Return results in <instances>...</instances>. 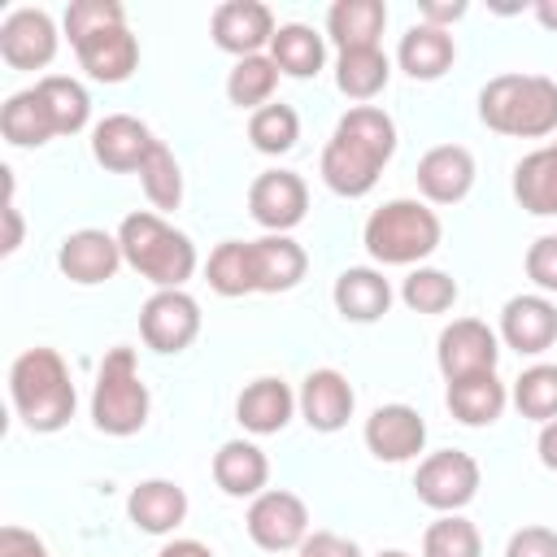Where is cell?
<instances>
[{
	"label": "cell",
	"instance_id": "cell-1",
	"mask_svg": "<svg viewBox=\"0 0 557 557\" xmlns=\"http://www.w3.org/2000/svg\"><path fill=\"white\" fill-rule=\"evenodd\" d=\"M392 152H396V122L379 104H352L335 122V131L322 148V183L335 196L357 200V196L374 191Z\"/></svg>",
	"mask_w": 557,
	"mask_h": 557
},
{
	"label": "cell",
	"instance_id": "cell-2",
	"mask_svg": "<svg viewBox=\"0 0 557 557\" xmlns=\"http://www.w3.org/2000/svg\"><path fill=\"white\" fill-rule=\"evenodd\" d=\"M9 396H13V409L17 418L39 431V435H52L61 431L70 418H74V379H70V366L61 361L57 348H26L13 366H9Z\"/></svg>",
	"mask_w": 557,
	"mask_h": 557
},
{
	"label": "cell",
	"instance_id": "cell-3",
	"mask_svg": "<svg viewBox=\"0 0 557 557\" xmlns=\"http://www.w3.org/2000/svg\"><path fill=\"white\" fill-rule=\"evenodd\" d=\"M479 122L496 135L544 139L557 131V83L544 74H496L479 91Z\"/></svg>",
	"mask_w": 557,
	"mask_h": 557
},
{
	"label": "cell",
	"instance_id": "cell-4",
	"mask_svg": "<svg viewBox=\"0 0 557 557\" xmlns=\"http://www.w3.org/2000/svg\"><path fill=\"white\" fill-rule=\"evenodd\" d=\"M117 244H122V261L157 292L183 287L196 274V244L161 213H144V209L126 213L117 226Z\"/></svg>",
	"mask_w": 557,
	"mask_h": 557
},
{
	"label": "cell",
	"instance_id": "cell-5",
	"mask_svg": "<svg viewBox=\"0 0 557 557\" xmlns=\"http://www.w3.org/2000/svg\"><path fill=\"white\" fill-rule=\"evenodd\" d=\"M440 218L431 205L422 200H387L366 218L361 244L379 265H418L422 257H431L440 248Z\"/></svg>",
	"mask_w": 557,
	"mask_h": 557
},
{
	"label": "cell",
	"instance_id": "cell-6",
	"mask_svg": "<svg viewBox=\"0 0 557 557\" xmlns=\"http://www.w3.org/2000/svg\"><path fill=\"white\" fill-rule=\"evenodd\" d=\"M148 409H152V396H148V383L139 379L135 348H126V344L109 348L100 370H96V387H91V422H96V431L117 435V440L135 435L148 422Z\"/></svg>",
	"mask_w": 557,
	"mask_h": 557
},
{
	"label": "cell",
	"instance_id": "cell-7",
	"mask_svg": "<svg viewBox=\"0 0 557 557\" xmlns=\"http://www.w3.org/2000/svg\"><path fill=\"white\" fill-rule=\"evenodd\" d=\"M413 492L426 509L435 513H457L474 500L479 492V461L461 448H440V453H426L418 461V474H413Z\"/></svg>",
	"mask_w": 557,
	"mask_h": 557
},
{
	"label": "cell",
	"instance_id": "cell-8",
	"mask_svg": "<svg viewBox=\"0 0 557 557\" xmlns=\"http://www.w3.org/2000/svg\"><path fill=\"white\" fill-rule=\"evenodd\" d=\"M496 357H500V335L479 318H453L435 339V366L448 383L496 370Z\"/></svg>",
	"mask_w": 557,
	"mask_h": 557
},
{
	"label": "cell",
	"instance_id": "cell-9",
	"mask_svg": "<svg viewBox=\"0 0 557 557\" xmlns=\"http://www.w3.org/2000/svg\"><path fill=\"white\" fill-rule=\"evenodd\" d=\"M244 527H248V535H252L257 548H265V553H292L309 535V509H305V500L296 492L270 487V492L252 496Z\"/></svg>",
	"mask_w": 557,
	"mask_h": 557
},
{
	"label": "cell",
	"instance_id": "cell-10",
	"mask_svg": "<svg viewBox=\"0 0 557 557\" xmlns=\"http://www.w3.org/2000/svg\"><path fill=\"white\" fill-rule=\"evenodd\" d=\"M139 335L152 352H183L200 335V305L183 287L152 292L139 309Z\"/></svg>",
	"mask_w": 557,
	"mask_h": 557
},
{
	"label": "cell",
	"instance_id": "cell-11",
	"mask_svg": "<svg viewBox=\"0 0 557 557\" xmlns=\"http://www.w3.org/2000/svg\"><path fill=\"white\" fill-rule=\"evenodd\" d=\"M305 209H309V187L296 170H265L248 187V213L270 235H287L292 226H300Z\"/></svg>",
	"mask_w": 557,
	"mask_h": 557
},
{
	"label": "cell",
	"instance_id": "cell-12",
	"mask_svg": "<svg viewBox=\"0 0 557 557\" xmlns=\"http://www.w3.org/2000/svg\"><path fill=\"white\" fill-rule=\"evenodd\" d=\"M157 144L161 139L131 113H109L91 131V157L113 174H139V165L148 161V152Z\"/></svg>",
	"mask_w": 557,
	"mask_h": 557
},
{
	"label": "cell",
	"instance_id": "cell-13",
	"mask_svg": "<svg viewBox=\"0 0 557 557\" xmlns=\"http://www.w3.org/2000/svg\"><path fill=\"white\" fill-rule=\"evenodd\" d=\"M366 448L379 457V461H413L422 448H426V422L413 405H379L370 418H366Z\"/></svg>",
	"mask_w": 557,
	"mask_h": 557
},
{
	"label": "cell",
	"instance_id": "cell-14",
	"mask_svg": "<svg viewBox=\"0 0 557 557\" xmlns=\"http://www.w3.org/2000/svg\"><path fill=\"white\" fill-rule=\"evenodd\" d=\"M209 30H213V44L222 52L244 61V57H257L274 39L278 26H274V13L261 0H226V4L213 9Z\"/></svg>",
	"mask_w": 557,
	"mask_h": 557
},
{
	"label": "cell",
	"instance_id": "cell-15",
	"mask_svg": "<svg viewBox=\"0 0 557 557\" xmlns=\"http://www.w3.org/2000/svg\"><path fill=\"white\" fill-rule=\"evenodd\" d=\"M500 344H509L522 357H535L557 344V305L540 292L531 296H509L500 309Z\"/></svg>",
	"mask_w": 557,
	"mask_h": 557
},
{
	"label": "cell",
	"instance_id": "cell-16",
	"mask_svg": "<svg viewBox=\"0 0 557 557\" xmlns=\"http://www.w3.org/2000/svg\"><path fill=\"white\" fill-rule=\"evenodd\" d=\"M0 57L13 70H44L57 57V26L44 9H13L0 22Z\"/></svg>",
	"mask_w": 557,
	"mask_h": 557
},
{
	"label": "cell",
	"instance_id": "cell-17",
	"mask_svg": "<svg viewBox=\"0 0 557 557\" xmlns=\"http://www.w3.org/2000/svg\"><path fill=\"white\" fill-rule=\"evenodd\" d=\"M57 265H61V274H65L70 283H83V287L109 283V278L117 274V265H122V244H117V235H109V231L83 226V231H74V235L61 239Z\"/></svg>",
	"mask_w": 557,
	"mask_h": 557
},
{
	"label": "cell",
	"instance_id": "cell-18",
	"mask_svg": "<svg viewBox=\"0 0 557 557\" xmlns=\"http://www.w3.org/2000/svg\"><path fill=\"white\" fill-rule=\"evenodd\" d=\"M352 405H357L352 383H348L339 370H331V366L309 370V374H305V383H300V396H296L300 418H305L313 431H322V435H331V431L348 426Z\"/></svg>",
	"mask_w": 557,
	"mask_h": 557
},
{
	"label": "cell",
	"instance_id": "cell-19",
	"mask_svg": "<svg viewBox=\"0 0 557 557\" xmlns=\"http://www.w3.org/2000/svg\"><path fill=\"white\" fill-rule=\"evenodd\" d=\"M474 187V157L461 144H440L418 161V191L431 205H457Z\"/></svg>",
	"mask_w": 557,
	"mask_h": 557
},
{
	"label": "cell",
	"instance_id": "cell-20",
	"mask_svg": "<svg viewBox=\"0 0 557 557\" xmlns=\"http://www.w3.org/2000/svg\"><path fill=\"white\" fill-rule=\"evenodd\" d=\"M248 257H252V287L257 292H292L305 270H309V257L305 248L292 239V235H261V239H248Z\"/></svg>",
	"mask_w": 557,
	"mask_h": 557
},
{
	"label": "cell",
	"instance_id": "cell-21",
	"mask_svg": "<svg viewBox=\"0 0 557 557\" xmlns=\"http://www.w3.org/2000/svg\"><path fill=\"white\" fill-rule=\"evenodd\" d=\"M78 52V65L96 78V83H126L139 65V44L126 26H109V30H96L87 39L74 44Z\"/></svg>",
	"mask_w": 557,
	"mask_h": 557
},
{
	"label": "cell",
	"instance_id": "cell-22",
	"mask_svg": "<svg viewBox=\"0 0 557 557\" xmlns=\"http://www.w3.org/2000/svg\"><path fill=\"white\" fill-rule=\"evenodd\" d=\"M296 413V396L283 379H252L235 400V422L252 435H278Z\"/></svg>",
	"mask_w": 557,
	"mask_h": 557
},
{
	"label": "cell",
	"instance_id": "cell-23",
	"mask_svg": "<svg viewBox=\"0 0 557 557\" xmlns=\"http://www.w3.org/2000/svg\"><path fill=\"white\" fill-rule=\"evenodd\" d=\"M331 300H335L339 318H348V322H379L392 309V283L370 265H348L335 278Z\"/></svg>",
	"mask_w": 557,
	"mask_h": 557
},
{
	"label": "cell",
	"instance_id": "cell-24",
	"mask_svg": "<svg viewBox=\"0 0 557 557\" xmlns=\"http://www.w3.org/2000/svg\"><path fill=\"white\" fill-rule=\"evenodd\" d=\"M126 513L139 531L148 535H170L183 518H187V492L170 479H144L139 487H131L126 496Z\"/></svg>",
	"mask_w": 557,
	"mask_h": 557
},
{
	"label": "cell",
	"instance_id": "cell-25",
	"mask_svg": "<svg viewBox=\"0 0 557 557\" xmlns=\"http://www.w3.org/2000/svg\"><path fill=\"white\" fill-rule=\"evenodd\" d=\"M396 61H400V70H405L409 78L431 83V78H440V74H448V70H453V61H457V44H453V35H448V30L418 22V26H409V30L400 35Z\"/></svg>",
	"mask_w": 557,
	"mask_h": 557
},
{
	"label": "cell",
	"instance_id": "cell-26",
	"mask_svg": "<svg viewBox=\"0 0 557 557\" xmlns=\"http://www.w3.org/2000/svg\"><path fill=\"white\" fill-rule=\"evenodd\" d=\"M265 479H270V461L252 440H226L213 453V483L226 496H239V500L244 496H261Z\"/></svg>",
	"mask_w": 557,
	"mask_h": 557
},
{
	"label": "cell",
	"instance_id": "cell-27",
	"mask_svg": "<svg viewBox=\"0 0 557 557\" xmlns=\"http://www.w3.org/2000/svg\"><path fill=\"white\" fill-rule=\"evenodd\" d=\"M513 200L535 218H557V148H535L513 165Z\"/></svg>",
	"mask_w": 557,
	"mask_h": 557
},
{
	"label": "cell",
	"instance_id": "cell-28",
	"mask_svg": "<svg viewBox=\"0 0 557 557\" xmlns=\"http://www.w3.org/2000/svg\"><path fill=\"white\" fill-rule=\"evenodd\" d=\"M387 26L383 0H335L326 13V35L335 39L339 52L352 48H379V35Z\"/></svg>",
	"mask_w": 557,
	"mask_h": 557
},
{
	"label": "cell",
	"instance_id": "cell-29",
	"mask_svg": "<svg viewBox=\"0 0 557 557\" xmlns=\"http://www.w3.org/2000/svg\"><path fill=\"white\" fill-rule=\"evenodd\" d=\"M505 405H509V392H505V383L496 379V370L448 383V409H453V418L466 422V426H492V422L505 413Z\"/></svg>",
	"mask_w": 557,
	"mask_h": 557
},
{
	"label": "cell",
	"instance_id": "cell-30",
	"mask_svg": "<svg viewBox=\"0 0 557 557\" xmlns=\"http://www.w3.org/2000/svg\"><path fill=\"white\" fill-rule=\"evenodd\" d=\"M0 135L13 148H39V144L57 139V122H52V113H48V104H44V96L35 87H26V91H17V96L4 100V109H0Z\"/></svg>",
	"mask_w": 557,
	"mask_h": 557
},
{
	"label": "cell",
	"instance_id": "cell-31",
	"mask_svg": "<svg viewBox=\"0 0 557 557\" xmlns=\"http://www.w3.org/2000/svg\"><path fill=\"white\" fill-rule=\"evenodd\" d=\"M270 61H274L278 74H287V78H313V74L322 70V61H326V44H322V35H318L313 26L287 22V26H278L274 39H270Z\"/></svg>",
	"mask_w": 557,
	"mask_h": 557
},
{
	"label": "cell",
	"instance_id": "cell-32",
	"mask_svg": "<svg viewBox=\"0 0 557 557\" xmlns=\"http://www.w3.org/2000/svg\"><path fill=\"white\" fill-rule=\"evenodd\" d=\"M392 78V61L383 57V48H352V52H339L335 61V87L348 96V100H374Z\"/></svg>",
	"mask_w": 557,
	"mask_h": 557
},
{
	"label": "cell",
	"instance_id": "cell-33",
	"mask_svg": "<svg viewBox=\"0 0 557 557\" xmlns=\"http://www.w3.org/2000/svg\"><path fill=\"white\" fill-rule=\"evenodd\" d=\"M274 87H278V65L270 61V57H244V61H235L231 65V74H226V96H231V104H239V109H265L270 104V96H274Z\"/></svg>",
	"mask_w": 557,
	"mask_h": 557
},
{
	"label": "cell",
	"instance_id": "cell-34",
	"mask_svg": "<svg viewBox=\"0 0 557 557\" xmlns=\"http://www.w3.org/2000/svg\"><path fill=\"white\" fill-rule=\"evenodd\" d=\"M35 91L44 96V104H48V113H52V122H57V135H74V131L87 126L91 100H87L83 83L65 78V74H44V78L35 83Z\"/></svg>",
	"mask_w": 557,
	"mask_h": 557
},
{
	"label": "cell",
	"instance_id": "cell-35",
	"mask_svg": "<svg viewBox=\"0 0 557 557\" xmlns=\"http://www.w3.org/2000/svg\"><path fill=\"white\" fill-rule=\"evenodd\" d=\"M205 278H209V287H213L218 296H248V292H257V287H252L248 239H222V244L209 252Z\"/></svg>",
	"mask_w": 557,
	"mask_h": 557
},
{
	"label": "cell",
	"instance_id": "cell-36",
	"mask_svg": "<svg viewBox=\"0 0 557 557\" xmlns=\"http://www.w3.org/2000/svg\"><path fill=\"white\" fill-rule=\"evenodd\" d=\"M248 139L257 152L265 157H278V152H292L296 139H300V117L292 104H265L248 117Z\"/></svg>",
	"mask_w": 557,
	"mask_h": 557
},
{
	"label": "cell",
	"instance_id": "cell-37",
	"mask_svg": "<svg viewBox=\"0 0 557 557\" xmlns=\"http://www.w3.org/2000/svg\"><path fill=\"white\" fill-rule=\"evenodd\" d=\"M400 300L413 313H448L457 305V278L444 274V270H435V265H418L400 283Z\"/></svg>",
	"mask_w": 557,
	"mask_h": 557
},
{
	"label": "cell",
	"instance_id": "cell-38",
	"mask_svg": "<svg viewBox=\"0 0 557 557\" xmlns=\"http://www.w3.org/2000/svg\"><path fill=\"white\" fill-rule=\"evenodd\" d=\"M422 557H483L479 527L461 513H440L422 535Z\"/></svg>",
	"mask_w": 557,
	"mask_h": 557
},
{
	"label": "cell",
	"instance_id": "cell-39",
	"mask_svg": "<svg viewBox=\"0 0 557 557\" xmlns=\"http://www.w3.org/2000/svg\"><path fill=\"white\" fill-rule=\"evenodd\" d=\"M513 405L531 422H553L557 418V366H531L513 379Z\"/></svg>",
	"mask_w": 557,
	"mask_h": 557
},
{
	"label": "cell",
	"instance_id": "cell-40",
	"mask_svg": "<svg viewBox=\"0 0 557 557\" xmlns=\"http://www.w3.org/2000/svg\"><path fill=\"white\" fill-rule=\"evenodd\" d=\"M139 183H144V196L152 200V209H178L183 205V170L165 144H157L148 152V161L139 165Z\"/></svg>",
	"mask_w": 557,
	"mask_h": 557
},
{
	"label": "cell",
	"instance_id": "cell-41",
	"mask_svg": "<svg viewBox=\"0 0 557 557\" xmlns=\"http://www.w3.org/2000/svg\"><path fill=\"white\" fill-rule=\"evenodd\" d=\"M109 26H126V9L117 0H70V9H65L70 44H78L96 30H109Z\"/></svg>",
	"mask_w": 557,
	"mask_h": 557
},
{
	"label": "cell",
	"instance_id": "cell-42",
	"mask_svg": "<svg viewBox=\"0 0 557 557\" xmlns=\"http://www.w3.org/2000/svg\"><path fill=\"white\" fill-rule=\"evenodd\" d=\"M527 278L540 292H557V235H540L527 248Z\"/></svg>",
	"mask_w": 557,
	"mask_h": 557
},
{
	"label": "cell",
	"instance_id": "cell-43",
	"mask_svg": "<svg viewBox=\"0 0 557 557\" xmlns=\"http://www.w3.org/2000/svg\"><path fill=\"white\" fill-rule=\"evenodd\" d=\"M505 557H557V531L548 527H522L509 535Z\"/></svg>",
	"mask_w": 557,
	"mask_h": 557
},
{
	"label": "cell",
	"instance_id": "cell-44",
	"mask_svg": "<svg viewBox=\"0 0 557 557\" xmlns=\"http://www.w3.org/2000/svg\"><path fill=\"white\" fill-rule=\"evenodd\" d=\"M300 557H361V548L335 531H313V535H305Z\"/></svg>",
	"mask_w": 557,
	"mask_h": 557
},
{
	"label": "cell",
	"instance_id": "cell-45",
	"mask_svg": "<svg viewBox=\"0 0 557 557\" xmlns=\"http://www.w3.org/2000/svg\"><path fill=\"white\" fill-rule=\"evenodd\" d=\"M0 557H48V548L26 527H0Z\"/></svg>",
	"mask_w": 557,
	"mask_h": 557
},
{
	"label": "cell",
	"instance_id": "cell-46",
	"mask_svg": "<svg viewBox=\"0 0 557 557\" xmlns=\"http://www.w3.org/2000/svg\"><path fill=\"white\" fill-rule=\"evenodd\" d=\"M418 17H422L426 26L448 30L457 17H466V0H418Z\"/></svg>",
	"mask_w": 557,
	"mask_h": 557
},
{
	"label": "cell",
	"instance_id": "cell-47",
	"mask_svg": "<svg viewBox=\"0 0 557 557\" xmlns=\"http://www.w3.org/2000/svg\"><path fill=\"white\" fill-rule=\"evenodd\" d=\"M535 448H540V461H544L548 470H557V418L540 426V444H535Z\"/></svg>",
	"mask_w": 557,
	"mask_h": 557
},
{
	"label": "cell",
	"instance_id": "cell-48",
	"mask_svg": "<svg viewBox=\"0 0 557 557\" xmlns=\"http://www.w3.org/2000/svg\"><path fill=\"white\" fill-rule=\"evenodd\" d=\"M157 557H213V548L200 544V540H170Z\"/></svg>",
	"mask_w": 557,
	"mask_h": 557
},
{
	"label": "cell",
	"instance_id": "cell-49",
	"mask_svg": "<svg viewBox=\"0 0 557 557\" xmlns=\"http://www.w3.org/2000/svg\"><path fill=\"white\" fill-rule=\"evenodd\" d=\"M535 17L544 30H557V0H535Z\"/></svg>",
	"mask_w": 557,
	"mask_h": 557
},
{
	"label": "cell",
	"instance_id": "cell-50",
	"mask_svg": "<svg viewBox=\"0 0 557 557\" xmlns=\"http://www.w3.org/2000/svg\"><path fill=\"white\" fill-rule=\"evenodd\" d=\"M379 557H409V553H400V548H387V553H379Z\"/></svg>",
	"mask_w": 557,
	"mask_h": 557
},
{
	"label": "cell",
	"instance_id": "cell-51",
	"mask_svg": "<svg viewBox=\"0 0 557 557\" xmlns=\"http://www.w3.org/2000/svg\"><path fill=\"white\" fill-rule=\"evenodd\" d=\"M553 148H557V139H553Z\"/></svg>",
	"mask_w": 557,
	"mask_h": 557
}]
</instances>
